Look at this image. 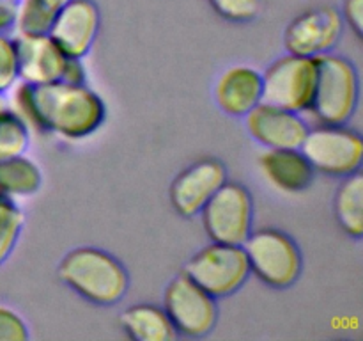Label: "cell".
I'll list each match as a JSON object with an SVG mask.
<instances>
[{"label":"cell","mask_w":363,"mask_h":341,"mask_svg":"<svg viewBox=\"0 0 363 341\" xmlns=\"http://www.w3.org/2000/svg\"><path fill=\"white\" fill-rule=\"evenodd\" d=\"M11 91V110L28 128L67 141L96 134L106 119L105 102L87 84L55 80L30 85L18 82Z\"/></svg>","instance_id":"1"},{"label":"cell","mask_w":363,"mask_h":341,"mask_svg":"<svg viewBox=\"0 0 363 341\" xmlns=\"http://www.w3.org/2000/svg\"><path fill=\"white\" fill-rule=\"evenodd\" d=\"M64 286L96 305L119 304L130 288L126 266L108 251L99 247H77L67 252L57 266Z\"/></svg>","instance_id":"2"},{"label":"cell","mask_w":363,"mask_h":341,"mask_svg":"<svg viewBox=\"0 0 363 341\" xmlns=\"http://www.w3.org/2000/svg\"><path fill=\"white\" fill-rule=\"evenodd\" d=\"M318 77L308 112L318 123L346 124L360 99V75L353 60L335 52L315 57Z\"/></svg>","instance_id":"3"},{"label":"cell","mask_w":363,"mask_h":341,"mask_svg":"<svg viewBox=\"0 0 363 341\" xmlns=\"http://www.w3.org/2000/svg\"><path fill=\"white\" fill-rule=\"evenodd\" d=\"M250 274L275 290H287L300 279L303 256L293 237L277 227L254 229L243 244Z\"/></svg>","instance_id":"4"},{"label":"cell","mask_w":363,"mask_h":341,"mask_svg":"<svg viewBox=\"0 0 363 341\" xmlns=\"http://www.w3.org/2000/svg\"><path fill=\"white\" fill-rule=\"evenodd\" d=\"M300 151L315 173L344 178L362 169L363 139L346 124L318 123L308 128Z\"/></svg>","instance_id":"5"},{"label":"cell","mask_w":363,"mask_h":341,"mask_svg":"<svg viewBox=\"0 0 363 341\" xmlns=\"http://www.w3.org/2000/svg\"><path fill=\"white\" fill-rule=\"evenodd\" d=\"M183 274L218 301L247 283L250 266L243 245L211 242L184 263Z\"/></svg>","instance_id":"6"},{"label":"cell","mask_w":363,"mask_h":341,"mask_svg":"<svg viewBox=\"0 0 363 341\" xmlns=\"http://www.w3.org/2000/svg\"><path fill=\"white\" fill-rule=\"evenodd\" d=\"M199 215L209 240L243 245L254 231V197L243 183L227 180Z\"/></svg>","instance_id":"7"},{"label":"cell","mask_w":363,"mask_h":341,"mask_svg":"<svg viewBox=\"0 0 363 341\" xmlns=\"http://www.w3.org/2000/svg\"><path fill=\"white\" fill-rule=\"evenodd\" d=\"M318 64L312 57L286 53L262 71V102L305 114L312 105Z\"/></svg>","instance_id":"8"},{"label":"cell","mask_w":363,"mask_h":341,"mask_svg":"<svg viewBox=\"0 0 363 341\" xmlns=\"http://www.w3.org/2000/svg\"><path fill=\"white\" fill-rule=\"evenodd\" d=\"M163 309L177 330V336L204 337L213 332L218 322L216 298L183 272L167 284Z\"/></svg>","instance_id":"9"},{"label":"cell","mask_w":363,"mask_h":341,"mask_svg":"<svg viewBox=\"0 0 363 341\" xmlns=\"http://www.w3.org/2000/svg\"><path fill=\"white\" fill-rule=\"evenodd\" d=\"M344 34V20L339 9L319 6L293 18L284 32L287 53L301 57L325 55L335 50Z\"/></svg>","instance_id":"10"},{"label":"cell","mask_w":363,"mask_h":341,"mask_svg":"<svg viewBox=\"0 0 363 341\" xmlns=\"http://www.w3.org/2000/svg\"><path fill=\"white\" fill-rule=\"evenodd\" d=\"M227 180H229V173L222 160H197L184 167L172 180L169 188L170 205L184 219L197 217L206 202Z\"/></svg>","instance_id":"11"},{"label":"cell","mask_w":363,"mask_h":341,"mask_svg":"<svg viewBox=\"0 0 363 341\" xmlns=\"http://www.w3.org/2000/svg\"><path fill=\"white\" fill-rule=\"evenodd\" d=\"M101 13L94 0H67L57 7L50 38L67 57L84 59L98 38Z\"/></svg>","instance_id":"12"},{"label":"cell","mask_w":363,"mask_h":341,"mask_svg":"<svg viewBox=\"0 0 363 341\" xmlns=\"http://www.w3.org/2000/svg\"><path fill=\"white\" fill-rule=\"evenodd\" d=\"M245 117L248 134L264 149H300L308 123L301 114L261 102Z\"/></svg>","instance_id":"13"},{"label":"cell","mask_w":363,"mask_h":341,"mask_svg":"<svg viewBox=\"0 0 363 341\" xmlns=\"http://www.w3.org/2000/svg\"><path fill=\"white\" fill-rule=\"evenodd\" d=\"M18 55V78L38 85L60 80L67 55L48 34L14 36Z\"/></svg>","instance_id":"14"},{"label":"cell","mask_w":363,"mask_h":341,"mask_svg":"<svg viewBox=\"0 0 363 341\" xmlns=\"http://www.w3.org/2000/svg\"><path fill=\"white\" fill-rule=\"evenodd\" d=\"M213 94L218 109L227 116H247L262 102V73L248 64H234L222 71Z\"/></svg>","instance_id":"15"},{"label":"cell","mask_w":363,"mask_h":341,"mask_svg":"<svg viewBox=\"0 0 363 341\" xmlns=\"http://www.w3.org/2000/svg\"><path fill=\"white\" fill-rule=\"evenodd\" d=\"M262 178L284 194H298L312 185L315 170L300 149H264L257 160Z\"/></svg>","instance_id":"16"},{"label":"cell","mask_w":363,"mask_h":341,"mask_svg":"<svg viewBox=\"0 0 363 341\" xmlns=\"http://www.w3.org/2000/svg\"><path fill=\"white\" fill-rule=\"evenodd\" d=\"M119 323L126 336L135 341H172L177 337L163 305L147 302L130 305L123 311Z\"/></svg>","instance_id":"17"},{"label":"cell","mask_w":363,"mask_h":341,"mask_svg":"<svg viewBox=\"0 0 363 341\" xmlns=\"http://www.w3.org/2000/svg\"><path fill=\"white\" fill-rule=\"evenodd\" d=\"M333 213L344 233L360 240L363 234V176L360 170L342 178L333 197Z\"/></svg>","instance_id":"18"},{"label":"cell","mask_w":363,"mask_h":341,"mask_svg":"<svg viewBox=\"0 0 363 341\" xmlns=\"http://www.w3.org/2000/svg\"><path fill=\"white\" fill-rule=\"evenodd\" d=\"M41 185V169L25 153L0 162V194L13 199H23L34 195Z\"/></svg>","instance_id":"19"},{"label":"cell","mask_w":363,"mask_h":341,"mask_svg":"<svg viewBox=\"0 0 363 341\" xmlns=\"http://www.w3.org/2000/svg\"><path fill=\"white\" fill-rule=\"evenodd\" d=\"M55 11L41 0H20L16 4L14 36H43L50 34Z\"/></svg>","instance_id":"20"},{"label":"cell","mask_w":363,"mask_h":341,"mask_svg":"<svg viewBox=\"0 0 363 341\" xmlns=\"http://www.w3.org/2000/svg\"><path fill=\"white\" fill-rule=\"evenodd\" d=\"M25 226V213L16 199L0 194V266L9 259Z\"/></svg>","instance_id":"21"},{"label":"cell","mask_w":363,"mask_h":341,"mask_svg":"<svg viewBox=\"0 0 363 341\" xmlns=\"http://www.w3.org/2000/svg\"><path fill=\"white\" fill-rule=\"evenodd\" d=\"M30 146V128L13 112L0 116V162L27 153Z\"/></svg>","instance_id":"22"},{"label":"cell","mask_w":363,"mask_h":341,"mask_svg":"<svg viewBox=\"0 0 363 341\" xmlns=\"http://www.w3.org/2000/svg\"><path fill=\"white\" fill-rule=\"evenodd\" d=\"M218 16L233 23H248L261 14L262 0H208Z\"/></svg>","instance_id":"23"},{"label":"cell","mask_w":363,"mask_h":341,"mask_svg":"<svg viewBox=\"0 0 363 341\" xmlns=\"http://www.w3.org/2000/svg\"><path fill=\"white\" fill-rule=\"evenodd\" d=\"M18 82L20 78L14 36H11V32H0V91L9 92Z\"/></svg>","instance_id":"24"},{"label":"cell","mask_w":363,"mask_h":341,"mask_svg":"<svg viewBox=\"0 0 363 341\" xmlns=\"http://www.w3.org/2000/svg\"><path fill=\"white\" fill-rule=\"evenodd\" d=\"M28 325L16 309L0 304V341H27Z\"/></svg>","instance_id":"25"},{"label":"cell","mask_w":363,"mask_h":341,"mask_svg":"<svg viewBox=\"0 0 363 341\" xmlns=\"http://www.w3.org/2000/svg\"><path fill=\"white\" fill-rule=\"evenodd\" d=\"M344 25H350L351 31L362 38L363 36V0H344L342 6Z\"/></svg>","instance_id":"26"},{"label":"cell","mask_w":363,"mask_h":341,"mask_svg":"<svg viewBox=\"0 0 363 341\" xmlns=\"http://www.w3.org/2000/svg\"><path fill=\"white\" fill-rule=\"evenodd\" d=\"M60 80L67 82V84H87V70L84 66V59L67 57Z\"/></svg>","instance_id":"27"},{"label":"cell","mask_w":363,"mask_h":341,"mask_svg":"<svg viewBox=\"0 0 363 341\" xmlns=\"http://www.w3.org/2000/svg\"><path fill=\"white\" fill-rule=\"evenodd\" d=\"M14 18H16V4L0 0V32H13Z\"/></svg>","instance_id":"28"},{"label":"cell","mask_w":363,"mask_h":341,"mask_svg":"<svg viewBox=\"0 0 363 341\" xmlns=\"http://www.w3.org/2000/svg\"><path fill=\"white\" fill-rule=\"evenodd\" d=\"M11 110V103H9V96H7V92H2L0 91V116L6 112H9Z\"/></svg>","instance_id":"29"},{"label":"cell","mask_w":363,"mask_h":341,"mask_svg":"<svg viewBox=\"0 0 363 341\" xmlns=\"http://www.w3.org/2000/svg\"><path fill=\"white\" fill-rule=\"evenodd\" d=\"M41 2L48 4L50 7H53V9H57V7H60V6H62V4H66L67 0H41Z\"/></svg>","instance_id":"30"},{"label":"cell","mask_w":363,"mask_h":341,"mask_svg":"<svg viewBox=\"0 0 363 341\" xmlns=\"http://www.w3.org/2000/svg\"><path fill=\"white\" fill-rule=\"evenodd\" d=\"M9 2H14V4H18V2H20V0H9Z\"/></svg>","instance_id":"31"}]
</instances>
